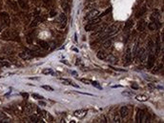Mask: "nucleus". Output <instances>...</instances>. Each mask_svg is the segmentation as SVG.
Listing matches in <instances>:
<instances>
[{
  "label": "nucleus",
  "instance_id": "nucleus-35",
  "mask_svg": "<svg viewBox=\"0 0 164 123\" xmlns=\"http://www.w3.org/2000/svg\"><path fill=\"white\" fill-rule=\"evenodd\" d=\"M32 34H29L28 35V37H27V41H28V43H30V44H31L32 43Z\"/></svg>",
  "mask_w": 164,
  "mask_h": 123
},
{
  "label": "nucleus",
  "instance_id": "nucleus-1",
  "mask_svg": "<svg viewBox=\"0 0 164 123\" xmlns=\"http://www.w3.org/2000/svg\"><path fill=\"white\" fill-rule=\"evenodd\" d=\"M0 18H1L2 23L5 26H10V24H11V18H10V15H8V13H6V12L0 13Z\"/></svg>",
  "mask_w": 164,
  "mask_h": 123
},
{
  "label": "nucleus",
  "instance_id": "nucleus-28",
  "mask_svg": "<svg viewBox=\"0 0 164 123\" xmlns=\"http://www.w3.org/2000/svg\"><path fill=\"white\" fill-rule=\"evenodd\" d=\"M61 80H62V82H63L64 84H67V85H71V84H72V82H73L72 80H70V79H66V78H62Z\"/></svg>",
  "mask_w": 164,
  "mask_h": 123
},
{
  "label": "nucleus",
  "instance_id": "nucleus-30",
  "mask_svg": "<svg viewBox=\"0 0 164 123\" xmlns=\"http://www.w3.org/2000/svg\"><path fill=\"white\" fill-rule=\"evenodd\" d=\"M31 95H32V97H33V98H35V99H40V100H41V99H43V96H42V95H40V94H37V93H32Z\"/></svg>",
  "mask_w": 164,
  "mask_h": 123
},
{
  "label": "nucleus",
  "instance_id": "nucleus-38",
  "mask_svg": "<svg viewBox=\"0 0 164 123\" xmlns=\"http://www.w3.org/2000/svg\"><path fill=\"white\" fill-rule=\"evenodd\" d=\"M81 81H82V82H84V83H85V84H89V80H87V79H85V78H82V79H81Z\"/></svg>",
  "mask_w": 164,
  "mask_h": 123
},
{
  "label": "nucleus",
  "instance_id": "nucleus-13",
  "mask_svg": "<svg viewBox=\"0 0 164 123\" xmlns=\"http://www.w3.org/2000/svg\"><path fill=\"white\" fill-rule=\"evenodd\" d=\"M39 22H40V16L36 14V15H34V19H33V20H32V22L31 23L30 27L31 28L36 27V26L38 25V23H39Z\"/></svg>",
  "mask_w": 164,
  "mask_h": 123
},
{
  "label": "nucleus",
  "instance_id": "nucleus-26",
  "mask_svg": "<svg viewBox=\"0 0 164 123\" xmlns=\"http://www.w3.org/2000/svg\"><path fill=\"white\" fill-rule=\"evenodd\" d=\"M159 50H160V41L159 38L156 39V55L159 54Z\"/></svg>",
  "mask_w": 164,
  "mask_h": 123
},
{
  "label": "nucleus",
  "instance_id": "nucleus-6",
  "mask_svg": "<svg viewBox=\"0 0 164 123\" xmlns=\"http://www.w3.org/2000/svg\"><path fill=\"white\" fill-rule=\"evenodd\" d=\"M87 112H88V110H86V109H79V110H76L74 114L77 117H83L86 115Z\"/></svg>",
  "mask_w": 164,
  "mask_h": 123
},
{
  "label": "nucleus",
  "instance_id": "nucleus-22",
  "mask_svg": "<svg viewBox=\"0 0 164 123\" xmlns=\"http://www.w3.org/2000/svg\"><path fill=\"white\" fill-rule=\"evenodd\" d=\"M148 28H149V30H151V31H155V30L157 29V24H156V22L152 21V22H150L149 24H148Z\"/></svg>",
  "mask_w": 164,
  "mask_h": 123
},
{
  "label": "nucleus",
  "instance_id": "nucleus-41",
  "mask_svg": "<svg viewBox=\"0 0 164 123\" xmlns=\"http://www.w3.org/2000/svg\"><path fill=\"white\" fill-rule=\"evenodd\" d=\"M32 1V3H34L35 5H38L39 4V0H31Z\"/></svg>",
  "mask_w": 164,
  "mask_h": 123
},
{
  "label": "nucleus",
  "instance_id": "nucleus-34",
  "mask_svg": "<svg viewBox=\"0 0 164 123\" xmlns=\"http://www.w3.org/2000/svg\"><path fill=\"white\" fill-rule=\"evenodd\" d=\"M137 51V42H135V44H134V51H133V54H134V57L135 56V54H136V52Z\"/></svg>",
  "mask_w": 164,
  "mask_h": 123
},
{
  "label": "nucleus",
  "instance_id": "nucleus-37",
  "mask_svg": "<svg viewBox=\"0 0 164 123\" xmlns=\"http://www.w3.org/2000/svg\"><path fill=\"white\" fill-rule=\"evenodd\" d=\"M21 95H22L23 97H26V98H28V96H29V94H28L27 92H21Z\"/></svg>",
  "mask_w": 164,
  "mask_h": 123
},
{
  "label": "nucleus",
  "instance_id": "nucleus-11",
  "mask_svg": "<svg viewBox=\"0 0 164 123\" xmlns=\"http://www.w3.org/2000/svg\"><path fill=\"white\" fill-rule=\"evenodd\" d=\"M120 116L122 117V118H124V117H126L128 115H129V109L128 107H126V106H123V107L120 108Z\"/></svg>",
  "mask_w": 164,
  "mask_h": 123
},
{
  "label": "nucleus",
  "instance_id": "nucleus-5",
  "mask_svg": "<svg viewBox=\"0 0 164 123\" xmlns=\"http://www.w3.org/2000/svg\"><path fill=\"white\" fill-rule=\"evenodd\" d=\"M137 58L140 60V62L145 61V58H146V51H145V49H144V48H141V49H140V51L138 52Z\"/></svg>",
  "mask_w": 164,
  "mask_h": 123
},
{
  "label": "nucleus",
  "instance_id": "nucleus-25",
  "mask_svg": "<svg viewBox=\"0 0 164 123\" xmlns=\"http://www.w3.org/2000/svg\"><path fill=\"white\" fill-rule=\"evenodd\" d=\"M19 56L22 58V59H24V60H26V59H28L30 56H29V54H28V53H26V52H22V53H20L19 54Z\"/></svg>",
  "mask_w": 164,
  "mask_h": 123
},
{
  "label": "nucleus",
  "instance_id": "nucleus-40",
  "mask_svg": "<svg viewBox=\"0 0 164 123\" xmlns=\"http://www.w3.org/2000/svg\"><path fill=\"white\" fill-rule=\"evenodd\" d=\"M43 2H44L46 5H50V3H51V0H43Z\"/></svg>",
  "mask_w": 164,
  "mask_h": 123
},
{
  "label": "nucleus",
  "instance_id": "nucleus-19",
  "mask_svg": "<svg viewBox=\"0 0 164 123\" xmlns=\"http://www.w3.org/2000/svg\"><path fill=\"white\" fill-rule=\"evenodd\" d=\"M135 99L138 100V101L144 102V101H147V100H148V96L145 95V94H138V95L135 96Z\"/></svg>",
  "mask_w": 164,
  "mask_h": 123
},
{
  "label": "nucleus",
  "instance_id": "nucleus-15",
  "mask_svg": "<svg viewBox=\"0 0 164 123\" xmlns=\"http://www.w3.org/2000/svg\"><path fill=\"white\" fill-rule=\"evenodd\" d=\"M34 110V105L32 103H28L26 106H25V112L28 114V115H31Z\"/></svg>",
  "mask_w": 164,
  "mask_h": 123
},
{
  "label": "nucleus",
  "instance_id": "nucleus-43",
  "mask_svg": "<svg viewBox=\"0 0 164 123\" xmlns=\"http://www.w3.org/2000/svg\"><path fill=\"white\" fill-rule=\"evenodd\" d=\"M1 29H2V21H0V31H1Z\"/></svg>",
  "mask_w": 164,
  "mask_h": 123
},
{
  "label": "nucleus",
  "instance_id": "nucleus-24",
  "mask_svg": "<svg viewBox=\"0 0 164 123\" xmlns=\"http://www.w3.org/2000/svg\"><path fill=\"white\" fill-rule=\"evenodd\" d=\"M38 44L40 45V47H42L43 49H45V50H48L49 49V44L46 42V41H43V40H40L39 42H38Z\"/></svg>",
  "mask_w": 164,
  "mask_h": 123
},
{
  "label": "nucleus",
  "instance_id": "nucleus-36",
  "mask_svg": "<svg viewBox=\"0 0 164 123\" xmlns=\"http://www.w3.org/2000/svg\"><path fill=\"white\" fill-rule=\"evenodd\" d=\"M55 15H56V12H55V10H52V11L50 12V16H51V17H54Z\"/></svg>",
  "mask_w": 164,
  "mask_h": 123
},
{
  "label": "nucleus",
  "instance_id": "nucleus-31",
  "mask_svg": "<svg viewBox=\"0 0 164 123\" xmlns=\"http://www.w3.org/2000/svg\"><path fill=\"white\" fill-rule=\"evenodd\" d=\"M42 88L45 89V90H47V91H50V92H53V91H54V89H53L51 86H49V85H43Z\"/></svg>",
  "mask_w": 164,
  "mask_h": 123
},
{
  "label": "nucleus",
  "instance_id": "nucleus-16",
  "mask_svg": "<svg viewBox=\"0 0 164 123\" xmlns=\"http://www.w3.org/2000/svg\"><path fill=\"white\" fill-rule=\"evenodd\" d=\"M145 13H146V7L143 5V6H142V7H141L138 11H137V13H136V15H135V17H137V18H138V17H140V16L143 15Z\"/></svg>",
  "mask_w": 164,
  "mask_h": 123
},
{
  "label": "nucleus",
  "instance_id": "nucleus-21",
  "mask_svg": "<svg viewBox=\"0 0 164 123\" xmlns=\"http://www.w3.org/2000/svg\"><path fill=\"white\" fill-rule=\"evenodd\" d=\"M96 56H97V58L103 60V59H105V58L107 57V54H105V52H103V51H99V52L96 54Z\"/></svg>",
  "mask_w": 164,
  "mask_h": 123
},
{
  "label": "nucleus",
  "instance_id": "nucleus-7",
  "mask_svg": "<svg viewBox=\"0 0 164 123\" xmlns=\"http://www.w3.org/2000/svg\"><path fill=\"white\" fill-rule=\"evenodd\" d=\"M146 27H147V24H146L145 20H140V21L138 22V24H137V31L142 32V31H145Z\"/></svg>",
  "mask_w": 164,
  "mask_h": 123
},
{
  "label": "nucleus",
  "instance_id": "nucleus-29",
  "mask_svg": "<svg viewBox=\"0 0 164 123\" xmlns=\"http://www.w3.org/2000/svg\"><path fill=\"white\" fill-rule=\"evenodd\" d=\"M104 47L105 48H107V49L111 48V47H112V41H111V40H107V41L104 43Z\"/></svg>",
  "mask_w": 164,
  "mask_h": 123
},
{
  "label": "nucleus",
  "instance_id": "nucleus-9",
  "mask_svg": "<svg viewBox=\"0 0 164 123\" xmlns=\"http://www.w3.org/2000/svg\"><path fill=\"white\" fill-rule=\"evenodd\" d=\"M151 19H152V21L156 22V24L158 23V20H159V12H158L157 10H155V11L153 12V14H152V15H151Z\"/></svg>",
  "mask_w": 164,
  "mask_h": 123
},
{
  "label": "nucleus",
  "instance_id": "nucleus-39",
  "mask_svg": "<svg viewBox=\"0 0 164 123\" xmlns=\"http://www.w3.org/2000/svg\"><path fill=\"white\" fill-rule=\"evenodd\" d=\"M132 88H133V89H135V90H137V89H138V86H137L136 84L133 83V84H132Z\"/></svg>",
  "mask_w": 164,
  "mask_h": 123
},
{
  "label": "nucleus",
  "instance_id": "nucleus-14",
  "mask_svg": "<svg viewBox=\"0 0 164 123\" xmlns=\"http://www.w3.org/2000/svg\"><path fill=\"white\" fill-rule=\"evenodd\" d=\"M105 29H106V25L103 24V25L101 26V28H98V29H97V31H95V32H94V33L92 34V37H94V36H99L101 33H103V32H104Z\"/></svg>",
  "mask_w": 164,
  "mask_h": 123
},
{
  "label": "nucleus",
  "instance_id": "nucleus-12",
  "mask_svg": "<svg viewBox=\"0 0 164 123\" xmlns=\"http://www.w3.org/2000/svg\"><path fill=\"white\" fill-rule=\"evenodd\" d=\"M69 4H70V0H61V6L65 13L69 12Z\"/></svg>",
  "mask_w": 164,
  "mask_h": 123
},
{
  "label": "nucleus",
  "instance_id": "nucleus-23",
  "mask_svg": "<svg viewBox=\"0 0 164 123\" xmlns=\"http://www.w3.org/2000/svg\"><path fill=\"white\" fill-rule=\"evenodd\" d=\"M30 120L31 122H44V121H42V119H40V118L37 117L36 115H31Z\"/></svg>",
  "mask_w": 164,
  "mask_h": 123
},
{
  "label": "nucleus",
  "instance_id": "nucleus-18",
  "mask_svg": "<svg viewBox=\"0 0 164 123\" xmlns=\"http://www.w3.org/2000/svg\"><path fill=\"white\" fill-rule=\"evenodd\" d=\"M7 4L11 7V9L12 10H14V11H17L18 10V7H17V3H15L14 1H12V0H9V1H7Z\"/></svg>",
  "mask_w": 164,
  "mask_h": 123
},
{
  "label": "nucleus",
  "instance_id": "nucleus-33",
  "mask_svg": "<svg viewBox=\"0 0 164 123\" xmlns=\"http://www.w3.org/2000/svg\"><path fill=\"white\" fill-rule=\"evenodd\" d=\"M0 66H2V67H8V66H10V63L5 61V60H2L1 63H0Z\"/></svg>",
  "mask_w": 164,
  "mask_h": 123
},
{
  "label": "nucleus",
  "instance_id": "nucleus-42",
  "mask_svg": "<svg viewBox=\"0 0 164 123\" xmlns=\"http://www.w3.org/2000/svg\"><path fill=\"white\" fill-rule=\"evenodd\" d=\"M39 104H40V105H42V106H45V105H46V103H45V102H42V101H40V102H39Z\"/></svg>",
  "mask_w": 164,
  "mask_h": 123
},
{
  "label": "nucleus",
  "instance_id": "nucleus-32",
  "mask_svg": "<svg viewBox=\"0 0 164 123\" xmlns=\"http://www.w3.org/2000/svg\"><path fill=\"white\" fill-rule=\"evenodd\" d=\"M43 74L44 75H53L54 73H53V71L51 69H46V70L43 71Z\"/></svg>",
  "mask_w": 164,
  "mask_h": 123
},
{
  "label": "nucleus",
  "instance_id": "nucleus-27",
  "mask_svg": "<svg viewBox=\"0 0 164 123\" xmlns=\"http://www.w3.org/2000/svg\"><path fill=\"white\" fill-rule=\"evenodd\" d=\"M91 83H92V85H93V86H94L95 88H97V89H100V90H102V87H101V86H100V85L98 84V82H96V81H92Z\"/></svg>",
  "mask_w": 164,
  "mask_h": 123
},
{
  "label": "nucleus",
  "instance_id": "nucleus-3",
  "mask_svg": "<svg viewBox=\"0 0 164 123\" xmlns=\"http://www.w3.org/2000/svg\"><path fill=\"white\" fill-rule=\"evenodd\" d=\"M59 23H60V28L61 29H63V28H65L66 27V25H67V16L65 15V14H60L59 15Z\"/></svg>",
  "mask_w": 164,
  "mask_h": 123
},
{
  "label": "nucleus",
  "instance_id": "nucleus-4",
  "mask_svg": "<svg viewBox=\"0 0 164 123\" xmlns=\"http://www.w3.org/2000/svg\"><path fill=\"white\" fill-rule=\"evenodd\" d=\"M144 116H145V113L142 110H138L136 114V119H135L136 122H145Z\"/></svg>",
  "mask_w": 164,
  "mask_h": 123
},
{
  "label": "nucleus",
  "instance_id": "nucleus-20",
  "mask_svg": "<svg viewBox=\"0 0 164 123\" xmlns=\"http://www.w3.org/2000/svg\"><path fill=\"white\" fill-rule=\"evenodd\" d=\"M133 26H134V21H133L132 19H129L128 21H126L125 26H124V29H125V30H128V29H131Z\"/></svg>",
  "mask_w": 164,
  "mask_h": 123
},
{
  "label": "nucleus",
  "instance_id": "nucleus-10",
  "mask_svg": "<svg viewBox=\"0 0 164 123\" xmlns=\"http://www.w3.org/2000/svg\"><path fill=\"white\" fill-rule=\"evenodd\" d=\"M18 2V6L22 9V10H29L30 9V7H29V4L27 3V1H25V0H18L17 1Z\"/></svg>",
  "mask_w": 164,
  "mask_h": 123
},
{
  "label": "nucleus",
  "instance_id": "nucleus-8",
  "mask_svg": "<svg viewBox=\"0 0 164 123\" xmlns=\"http://www.w3.org/2000/svg\"><path fill=\"white\" fill-rule=\"evenodd\" d=\"M131 61H132V52H131V49L128 48L126 51V54H125V64L127 65Z\"/></svg>",
  "mask_w": 164,
  "mask_h": 123
},
{
  "label": "nucleus",
  "instance_id": "nucleus-17",
  "mask_svg": "<svg viewBox=\"0 0 164 123\" xmlns=\"http://www.w3.org/2000/svg\"><path fill=\"white\" fill-rule=\"evenodd\" d=\"M155 59H156L155 55L152 54H150L149 58H148V67H149V68H152V67L154 66V64H155Z\"/></svg>",
  "mask_w": 164,
  "mask_h": 123
},
{
  "label": "nucleus",
  "instance_id": "nucleus-2",
  "mask_svg": "<svg viewBox=\"0 0 164 123\" xmlns=\"http://www.w3.org/2000/svg\"><path fill=\"white\" fill-rule=\"evenodd\" d=\"M98 15H99V12H98L97 10H92L89 14L85 16V20L90 21V20H92V19H94V18H96V17L98 16Z\"/></svg>",
  "mask_w": 164,
  "mask_h": 123
}]
</instances>
